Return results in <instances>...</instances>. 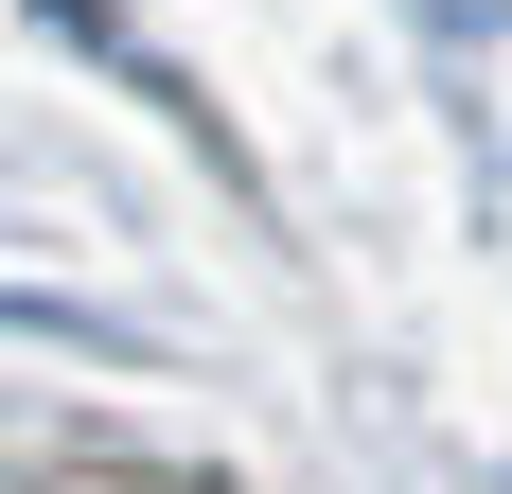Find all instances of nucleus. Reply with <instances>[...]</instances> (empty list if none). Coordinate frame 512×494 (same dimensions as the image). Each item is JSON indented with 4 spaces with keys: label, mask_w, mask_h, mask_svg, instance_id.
<instances>
[{
    "label": "nucleus",
    "mask_w": 512,
    "mask_h": 494,
    "mask_svg": "<svg viewBox=\"0 0 512 494\" xmlns=\"http://www.w3.org/2000/svg\"><path fill=\"white\" fill-rule=\"evenodd\" d=\"M36 494H212V477H159V459H71V477H36Z\"/></svg>",
    "instance_id": "obj_1"
}]
</instances>
